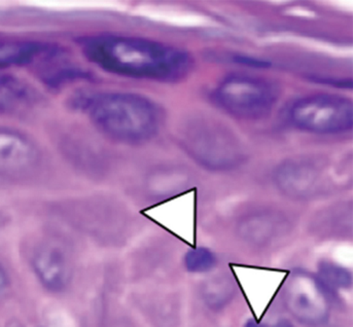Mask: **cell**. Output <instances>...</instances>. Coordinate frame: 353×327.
<instances>
[{"label": "cell", "instance_id": "ac0fdd59", "mask_svg": "<svg viewBox=\"0 0 353 327\" xmlns=\"http://www.w3.org/2000/svg\"><path fill=\"white\" fill-rule=\"evenodd\" d=\"M8 276L6 271L4 270L3 266L0 264V293L4 291V289L8 287Z\"/></svg>", "mask_w": 353, "mask_h": 327}, {"label": "cell", "instance_id": "9c48e42d", "mask_svg": "<svg viewBox=\"0 0 353 327\" xmlns=\"http://www.w3.org/2000/svg\"><path fill=\"white\" fill-rule=\"evenodd\" d=\"M292 224L283 213L263 210L244 216L237 226V235L246 244L267 247L290 234Z\"/></svg>", "mask_w": 353, "mask_h": 327}, {"label": "cell", "instance_id": "8fae6325", "mask_svg": "<svg viewBox=\"0 0 353 327\" xmlns=\"http://www.w3.org/2000/svg\"><path fill=\"white\" fill-rule=\"evenodd\" d=\"M43 103V95L34 85L10 72H0V116H27Z\"/></svg>", "mask_w": 353, "mask_h": 327}, {"label": "cell", "instance_id": "30bf717a", "mask_svg": "<svg viewBox=\"0 0 353 327\" xmlns=\"http://www.w3.org/2000/svg\"><path fill=\"white\" fill-rule=\"evenodd\" d=\"M32 268L39 282L51 293H62L70 286L72 264L59 246L51 243L39 246L32 256Z\"/></svg>", "mask_w": 353, "mask_h": 327}, {"label": "cell", "instance_id": "6da1fadb", "mask_svg": "<svg viewBox=\"0 0 353 327\" xmlns=\"http://www.w3.org/2000/svg\"><path fill=\"white\" fill-rule=\"evenodd\" d=\"M79 45L90 62L123 78L174 83L193 68L187 51L152 39L99 34L81 37Z\"/></svg>", "mask_w": 353, "mask_h": 327}, {"label": "cell", "instance_id": "d6986e66", "mask_svg": "<svg viewBox=\"0 0 353 327\" xmlns=\"http://www.w3.org/2000/svg\"><path fill=\"white\" fill-rule=\"evenodd\" d=\"M244 327H269L266 326V324H260V322L254 321V320H250V321L246 322L245 326Z\"/></svg>", "mask_w": 353, "mask_h": 327}, {"label": "cell", "instance_id": "7c38bea8", "mask_svg": "<svg viewBox=\"0 0 353 327\" xmlns=\"http://www.w3.org/2000/svg\"><path fill=\"white\" fill-rule=\"evenodd\" d=\"M54 45L27 39H0V72L14 67H34Z\"/></svg>", "mask_w": 353, "mask_h": 327}, {"label": "cell", "instance_id": "ba28073f", "mask_svg": "<svg viewBox=\"0 0 353 327\" xmlns=\"http://www.w3.org/2000/svg\"><path fill=\"white\" fill-rule=\"evenodd\" d=\"M274 182L286 197L306 201L327 191L329 176L323 162L311 157H296L277 167Z\"/></svg>", "mask_w": 353, "mask_h": 327}, {"label": "cell", "instance_id": "ffe728a7", "mask_svg": "<svg viewBox=\"0 0 353 327\" xmlns=\"http://www.w3.org/2000/svg\"><path fill=\"white\" fill-rule=\"evenodd\" d=\"M273 327H294V326H292L288 320L283 319L279 320V321Z\"/></svg>", "mask_w": 353, "mask_h": 327}, {"label": "cell", "instance_id": "8992f818", "mask_svg": "<svg viewBox=\"0 0 353 327\" xmlns=\"http://www.w3.org/2000/svg\"><path fill=\"white\" fill-rule=\"evenodd\" d=\"M327 287L310 273H292L284 286L283 299L290 313L304 326L321 327L329 321L332 303Z\"/></svg>", "mask_w": 353, "mask_h": 327}, {"label": "cell", "instance_id": "3957f363", "mask_svg": "<svg viewBox=\"0 0 353 327\" xmlns=\"http://www.w3.org/2000/svg\"><path fill=\"white\" fill-rule=\"evenodd\" d=\"M179 139L188 155L210 170H232L246 160L245 149L239 137L212 116L188 120L181 127Z\"/></svg>", "mask_w": 353, "mask_h": 327}, {"label": "cell", "instance_id": "e0dca14e", "mask_svg": "<svg viewBox=\"0 0 353 327\" xmlns=\"http://www.w3.org/2000/svg\"><path fill=\"white\" fill-rule=\"evenodd\" d=\"M234 61L240 65L250 66L254 68H267L271 65L270 62L260 58L252 57L248 55H235L233 57Z\"/></svg>", "mask_w": 353, "mask_h": 327}, {"label": "cell", "instance_id": "44dd1931", "mask_svg": "<svg viewBox=\"0 0 353 327\" xmlns=\"http://www.w3.org/2000/svg\"><path fill=\"white\" fill-rule=\"evenodd\" d=\"M6 327H23L22 324L19 321H16V320H12V321L8 322V326Z\"/></svg>", "mask_w": 353, "mask_h": 327}, {"label": "cell", "instance_id": "4fadbf2b", "mask_svg": "<svg viewBox=\"0 0 353 327\" xmlns=\"http://www.w3.org/2000/svg\"><path fill=\"white\" fill-rule=\"evenodd\" d=\"M237 293L235 281L225 273L213 275L204 281L201 286V297L206 307L219 311L227 307Z\"/></svg>", "mask_w": 353, "mask_h": 327}, {"label": "cell", "instance_id": "5bb4252c", "mask_svg": "<svg viewBox=\"0 0 353 327\" xmlns=\"http://www.w3.org/2000/svg\"><path fill=\"white\" fill-rule=\"evenodd\" d=\"M315 226L319 234L339 236L352 228V209H348L347 205L331 208L319 216Z\"/></svg>", "mask_w": 353, "mask_h": 327}, {"label": "cell", "instance_id": "9a60e30c", "mask_svg": "<svg viewBox=\"0 0 353 327\" xmlns=\"http://www.w3.org/2000/svg\"><path fill=\"white\" fill-rule=\"evenodd\" d=\"M319 280L327 288L347 289L352 286V273L347 268L331 262H323L319 266Z\"/></svg>", "mask_w": 353, "mask_h": 327}, {"label": "cell", "instance_id": "2e32d148", "mask_svg": "<svg viewBox=\"0 0 353 327\" xmlns=\"http://www.w3.org/2000/svg\"><path fill=\"white\" fill-rule=\"evenodd\" d=\"M216 264V256L205 247L190 249L185 255V266L191 273H206Z\"/></svg>", "mask_w": 353, "mask_h": 327}, {"label": "cell", "instance_id": "7a4b0ae2", "mask_svg": "<svg viewBox=\"0 0 353 327\" xmlns=\"http://www.w3.org/2000/svg\"><path fill=\"white\" fill-rule=\"evenodd\" d=\"M70 105L85 116L103 136L125 145H143L160 132L164 114L145 96L125 92L83 91Z\"/></svg>", "mask_w": 353, "mask_h": 327}, {"label": "cell", "instance_id": "5b68a950", "mask_svg": "<svg viewBox=\"0 0 353 327\" xmlns=\"http://www.w3.org/2000/svg\"><path fill=\"white\" fill-rule=\"evenodd\" d=\"M288 118L299 130L319 135L341 134L352 130V100L332 94L299 98L290 106Z\"/></svg>", "mask_w": 353, "mask_h": 327}, {"label": "cell", "instance_id": "277c9868", "mask_svg": "<svg viewBox=\"0 0 353 327\" xmlns=\"http://www.w3.org/2000/svg\"><path fill=\"white\" fill-rule=\"evenodd\" d=\"M217 107L242 120L268 118L279 99L275 83L256 76L232 74L223 78L212 94Z\"/></svg>", "mask_w": 353, "mask_h": 327}, {"label": "cell", "instance_id": "52a82bcc", "mask_svg": "<svg viewBox=\"0 0 353 327\" xmlns=\"http://www.w3.org/2000/svg\"><path fill=\"white\" fill-rule=\"evenodd\" d=\"M45 155L28 133L0 125V178L26 180L41 174Z\"/></svg>", "mask_w": 353, "mask_h": 327}]
</instances>
